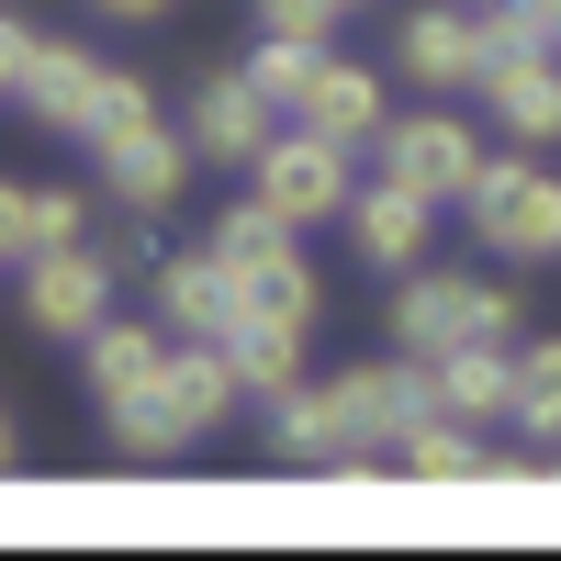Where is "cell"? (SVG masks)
I'll return each instance as SVG.
<instances>
[{
    "label": "cell",
    "mask_w": 561,
    "mask_h": 561,
    "mask_svg": "<svg viewBox=\"0 0 561 561\" xmlns=\"http://www.w3.org/2000/svg\"><path fill=\"white\" fill-rule=\"evenodd\" d=\"M348 158H359V147H337V135H314V124L280 113V135L248 158V192H259L280 225H337L348 192H359V169H348Z\"/></svg>",
    "instance_id": "obj_3"
},
{
    "label": "cell",
    "mask_w": 561,
    "mask_h": 561,
    "mask_svg": "<svg viewBox=\"0 0 561 561\" xmlns=\"http://www.w3.org/2000/svg\"><path fill=\"white\" fill-rule=\"evenodd\" d=\"M158 102H147V79L135 68H113V90H102V135H124V124H147ZM102 135H90V147H102Z\"/></svg>",
    "instance_id": "obj_26"
},
{
    "label": "cell",
    "mask_w": 561,
    "mask_h": 561,
    "mask_svg": "<svg viewBox=\"0 0 561 561\" xmlns=\"http://www.w3.org/2000/svg\"><path fill=\"white\" fill-rule=\"evenodd\" d=\"M23 45H34V23L0 12V102H12V79H23Z\"/></svg>",
    "instance_id": "obj_27"
},
{
    "label": "cell",
    "mask_w": 561,
    "mask_h": 561,
    "mask_svg": "<svg viewBox=\"0 0 561 561\" xmlns=\"http://www.w3.org/2000/svg\"><path fill=\"white\" fill-rule=\"evenodd\" d=\"M12 460H23V427H12V404H0V472H12Z\"/></svg>",
    "instance_id": "obj_29"
},
{
    "label": "cell",
    "mask_w": 561,
    "mask_h": 561,
    "mask_svg": "<svg viewBox=\"0 0 561 561\" xmlns=\"http://www.w3.org/2000/svg\"><path fill=\"white\" fill-rule=\"evenodd\" d=\"M102 90H113V68L90 57V45H68V34H34L23 45V79H12V102L45 124V135H102Z\"/></svg>",
    "instance_id": "obj_4"
},
{
    "label": "cell",
    "mask_w": 561,
    "mask_h": 561,
    "mask_svg": "<svg viewBox=\"0 0 561 561\" xmlns=\"http://www.w3.org/2000/svg\"><path fill=\"white\" fill-rule=\"evenodd\" d=\"M348 12H370V0H348Z\"/></svg>",
    "instance_id": "obj_32"
},
{
    "label": "cell",
    "mask_w": 561,
    "mask_h": 561,
    "mask_svg": "<svg viewBox=\"0 0 561 561\" xmlns=\"http://www.w3.org/2000/svg\"><path fill=\"white\" fill-rule=\"evenodd\" d=\"M180 135H192V158H214V169H248V158L270 147V135H280V102H270V90H259L248 68H214V79L192 90V124H180Z\"/></svg>",
    "instance_id": "obj_8"
},
{
    "label": "cell",
    "mask_w": 561,
    "mask_h": 561,
    "mask_svg": "<svg viewBox=\"0 0 561 561\" xmlns=\"http://www.w3.org/2000/svg\"><path fill=\"white\" fill-rule=\"evenodd\" d=\"M314 68H325V34H259V45H248V79L270 90L280 113L304 102V79H314Z\"/></svg>",
    "instance_id": "obj_22"
},
{
    "label": "cell",
    "mask_w": 561,
    "mask_h": 561,
    "mask_svg": "<svg viewBox=\"0 0 561 561\" xmlns=\"http://www.w3.org/2000/svg\"><path fill=\"white\" fill-rule=\"evenodd\" d=\"M158 359H169V337L147 314H102L79 337V370H90V404H124V393H147L158 382Z\"/></svg>",
    "instance_id": "obj_14"
},
{
    "label": "cell",
    "mask_w": 561,
    "mask_h": 561,
    "mask_svg": "<svg viewBox=\"0 0 561 561\" xmlns=\"http://www.w3.org/2000/svg\"><path fill=\"white\" fill-rule=\"evenodd\" d=\"M158 325H180V337H225V325H237V280H225L203 248L192 259H158Z\"/></svg>",
    "instance_id": "obj_17"
},
{
    "label": "cell",
    "mask_w": 561,
    "mask_h": 561,
    "mask_svg": "<svg viewBox=\"0 0 561 561\" xmlns=\"http://www.w3.org/2000/svg\"><path fill=\"white\" fill-rule=\"evenodd\" d=\"M113 314V248H45V259H23V325L34 337H90V325Z\"/></svg>",
    "instance_id": "obj_5"
},
{
    "label": "cell",
    "mask_w": 561,
    "mask_h": 561,
    "mask_svg": "<svg viewBox=\"0 0 561 561\" xmlns=\"http://www.w3.org/2000/svg\"><path fill=\"white\" fill-rule=\"evenodd\" d=\"M370 147H382V180H404V192H427V203H460L472 169H483V135L460 113H393Z\"/></svg>",
    "instance_id": "obj_6"
},
{
    "label": "cell",
    "mask_w": 561,
    "mask_h": 561,
    "mask_svg": "<svg viewBox=\"0 0 561 561\" xmlns=\"http://www.w3.org/2000/svg\"><path fill=\"white\" fill-rule=\"evenodd\" d=\"M23 259H34V192L0 180V270H23Z\"/></svg>",
    "instance_id": "obj_25"
},
{
    "label": "cell",
    "mask_w": 561,
    "mask_h": 561,
    "mask_svg": "<svg viewBox=\"0 0 561 561\" xmlns=\"http://www.w3.org/2000/svg\"><path fill=\"white\" fill-rule=\"evenodd\" d=\"M483 113H494V135H517V147H550L561 135V57L539 45V57L483 68Z\"/></svg>",
    "instance_id": "obj_12"
},
{
    "label": "cell",
    "mask_w": 561,
    "mask_h": 561,
    "mask_svg": "<svg viewBox=\"0 0 561 561\" xmlns=\"http://www.w3.org/2000/svg\"><path fill=\"white\" fill-rule=\"evenodd\" d=\"M293 124H314V135H337V147H370L393 113H382V79L370 68H348V57H325L314 79H304V102H293Z\"/></svg>",
    "instance_id": "obj_15"
},
{
    "label": "cell",
    "mask_w": 561,
    "mask_h": 561,
    "mask_svg": "<svg viewBox=\"0 0 561 561\" xmlns=\"http://www.w3.org/2000/svg\"><path fill=\"white\" fill-rule=\"evenodd\" d=\"M304 337H314V325H259V314L225 325V359H237L248 404H270V393H293V382H304Z\"/></svg>",
    "instance_id": "obj_19"
},
{
    "label": "cell",
    "mask_w": 561,
    "mask_h": 561,
    "mask_svg": "<svg viewBox=\"0 0 561 561\" xmlns=\"http://www.w3.org/2000/svg\"><path fill=\"white\" fill-rule=\"evenodd\" d=\"M517 427H528V449H561V337L517 348Z\"/></svg>",
    "instance_id": "obj_21"
},
{
    "label": "cell",
    "mask_w": 561,
    "mask_h": 561,
    "mask_svg": "<svg viewBox=\"0 0 561 561\" xmlns=\"http://www.w3.org/2000/svg\"><path fill=\"white\" fill-rule=\"evenodd\" d=\"M393 68L415 90H472L483 79V12H460V0H427V12L393 23Z\"/></svg>",
    "instance_id": "obj_9"
},
{
    "label": "cell",
    "mask_w": 561,
    "mask_h": 561,
    "mask_svg": "<svg viewBox=\"0 0 561 561\" xmlns=\"http://www.w3.org/2000/svg\"><path fill=\"white\" fill-rule=\"evenodd\" d=\"M460 12H494V0H460Z\"/></svg>",
    "instance_id": "obj_31"
},
{
    "label": "cell",
    "mask_w": 561,
    "mask_h": 561,
    "mask_svg": "<svg viewBox=\"0 0 561 561\" xmlns=\"http://www.w3.org/2000/svg\"><path fill=\"white\" fill-rule=\"evenodd\" d=\"M102 192H113V214H180V192H192V135H169L158 113L147 124H124V135H102Z\"/></svg>",
    "instance_id": "obj_7"
},
{
    "label": "cell",
    "mask_w": 561,
    "mask_h": 561,
    "mask_svg": "<svg viewBox=\"0 0 561 561\" xmlns=\"http://www.w3.org/2000/svg\"><path fill=\"white\" fill-rule=\"evenodd\" d=\"M528 12H539V23H550V45H561V0H528Z\"/></svg>",
    "instance_id": "obj_30"
},
{
    "label": "cell",
    "mask_w": 561,
    "mask_h": 561,
    "mask_svg": "<svg viewBox=\"0 0 561 561\" xmlns=\"http://www.w3.org/2000/svg\"><path fill=\"white\" fill-rule=\"evenodd\" d=\"M337 449H348V427H337V393L325 382L270 393V460L280 472H337Z\"/></svg>",
    "instance_id": "obj_16"
},
{
    "label": "cell",
    "mask_w": 561,
    "mask_h": 561,
    "mask_svg": "<svg viewBox=\"0 0 561 561\" xmlns=\"http://www.w3.org/2000/svg\"><path fill=\"white\" fill-rule=\"evenodd\" d=\"M90 12H102V23H169L180 0H90Z\"/></svg>",
    "instance_id": "obj_28"
},
{
    "label": "cell",
    "mask_w": 561,
    "mask_h": 561,
    "mask_svg": "<svg viewBox=\"0 0 561 561\" xmlns=\"http://www.w3.org/2000/svg\"><path fill=\"white\" fill-rule=\"evenodd\" d=\"M348 0H259V34H337Z\"/></svg>",
    "instance_id": "obj_24"
},
{
    "label": "cell",
    "mask_w": 561,
    "mask_h": 561,
    "mask_svg": "<svg viewBox=\"0 0 561 561\" xmlns=\"http://www.w3.org/2000/svg\"><path fill=\"white\" fill-rule=\"evenodd\" d=\"M393 472H415V483H483V427H460V415H415L404 449H393Z\"/></svg>",
    "instance_id": "obj_20"
},
{
    "label": "cell",
    "mask_w": 561,
    "mask_h": 561,
    "mask_svg": "<svg viewBox=\"0 0 561 561\" xmlns=\"http://www.w3.org/2000/svg\"><path fill=\"white\" fill-rule=\"evenodd\" d=\"M79 237H90V192H34V259L79 248Z\"/></svg>",
    "instance_id": "obj_23"
},
{
    "label": "cell",
    "mask_w": 561,
    "mask_h": 561,
    "mask_svg": "<svg viewBox=\"0 0 561 561\" xmlns=\"http://www.w3.org/2000/svg\"><path fill=\"white\" fill-rule=\"evenodd\" d=\"M438 237V203L427 192H404V180H370V192H348V248L370 270H415Z\"/></svg>",
    "instance_id": "obj_11"
},
{
    "label": "cell",
    "mask_w": 561,
    "mask_h": 561,
    "mask_svg": "<svg viewBox=\"0 0 561 561\" xmlns=\"http://www.w3.org/2000/svg\"><path fill=\"white\" fill-rule=\"evenodd\" d=\"M427 393L438 415H460V427H494V415H517V337H460L427 359Z\"/></svg>",
    "instance_id": "obj_10"
},
{
    "label": "cell",
    "mask_w": 561,
    "mask_h": 561,
    "mask_svg": "<svg viewBox=\"0 0 561 561\" xmlns=\"http://www.w3.org/2000/svg\"><path fill=\"white\" fill-rule=\"evenodd\" d=\"M517 293H505V280H472V270H427L415 259L404 270V293H393V348L404 359H438V348H460V337H517Z\"/></svg>",
    "instance_id": "obj_1"
},
{
    "label": "cell",
    "mask_w": 561,
    "mask_h": 561,
    "mask_svg": "<svg viewBox=\"0 0 561 561\" xmlns=\"http://www.w3.org/2000/svg\"><path fill=\"white\" fill-rule=\"evenodd\" d=\"M158 393H169V415H180L192 438H214V427H225V404H248V382H237V359H225V337L169 348V359H158Z\"/></svg>",
    "instance_id": "obj_13"
},
{
    "label": "cell",
    "mask_w": 561,
    "mask_h": 561,
    "mask_svg": "<svg viewBox=\"0 0 561 561\" xmlns=\"http://www.w3.org/2000/svg\"><path fill=\"white\" fill-rule=\"evenodd\" d=\"M460 214H472V248L494 259H561V169H539V147L517 158H483L472 169V192H460Z\"/></svg>",
    "instance_id": "obj_2"
},
{
    "label": "cell",
    "mask_w": 561,
    "mask_h": 561,
    "mask_svg": "<svg viewBox=\"0 0 561 561\" xmlns=\"http://www.w3.org/2000/svg\"><path fill=\"white\" fill-rule=\"evenodd\" d=\"M225 280H237V314H259V325H314V314H325L304 248H280V259H259V270H225Z\"/></svg>",
    "instance_id": "obj_18"
}]
</instances>
